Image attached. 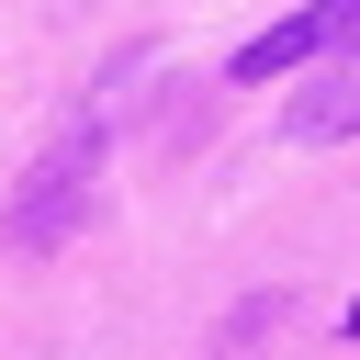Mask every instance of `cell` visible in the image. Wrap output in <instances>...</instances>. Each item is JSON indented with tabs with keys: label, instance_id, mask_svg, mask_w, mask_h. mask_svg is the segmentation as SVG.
Masks as SVG:
<instances>
[{
	"label": "cell",
	"instance_id": "3957f363",
	"mask_svg": "<svg viewBox=\"0 0 360 360\" xmlns=\"http://www.w3.org/2000/svg\"><path fill=\"white\" fill-rule=\"evenodd\" d=\"M292 135H304V146H338V135H360V56H349L326 90H304V101H292Z\"/></svg>",
	"mask_w": 360,
	"mask_h": 360
},
{
	"label": "cell",
	"instance_id": "7a4b0ae2",
	"mask_svg": "<svg viewBox=\"0 0 360 360\" xmlns=\"http://www.w3.org/2000/svg\"><path fill=\"white\" fill-rule=\"evenodd\" d=\"M326 45H360V0H304L292 22H270V34H248V45H236V79H281V68H304V56H326Z\"/></svg>",
	"mask_w": 360,
	"mask_h": 360
},
{
	"label": "cell",
	"instance_id": "6da1fadb",
	"mask_svg": "<svg viewBox=\"0 0 360 360\" xmlns=\"http://www.w3.org/2000/svg\"><path fill=\"white\" fill-rule=\"evenodd\" d=\"M90 169H101V135L68 124V135L34 158V180L0 202V248H56V236L79 225V202H90Z\"/></svg>",
	"mask_w": 360,
	"mask_h": 360
}]
</instances>
